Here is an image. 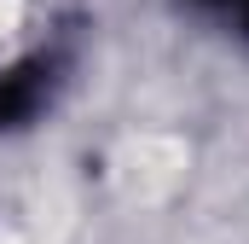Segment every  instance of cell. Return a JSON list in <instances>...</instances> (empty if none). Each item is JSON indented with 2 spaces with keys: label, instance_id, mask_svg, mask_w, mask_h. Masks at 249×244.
<instances>
[{
  "label": "cell",
  "instance_id": "2",
  "mask_svg": "<svg viewBox=\"0 0 249 244\" xmlns=\"http://www.w3.org/2000/svg\"><path fill=\"white\" fill-rule=\"evenodd\" d=\"M214 6H226V12H238V18L249 23V0H214Z\"/></svg>",
  "mask_w": 249,
  "mask_h": 244
},
{
  "label": "cell",
  "instance_id": "1",
  "mask_svg": "<svg viewBox=\"0 0 249 244\" xmlns=\"http://www.w3.org/2000/svg\"><path fill=\"white\" fill-rule=\"evenodd\" d=\"M35 99H41V70L6 76V81H0V122H18L23 111H35Z\"/></svg>",
  "mask_w": 249,
  "mask_h": 244
}]
</instances>
